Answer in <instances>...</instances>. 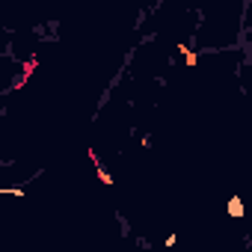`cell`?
<instances>
[{
  "mask_svg": "<svg viewBox=\"0 0 252 252\" xmlns=\"http://www.w3.org/2000/svg\"><path fill=\"white\" fill-rule=\"evenodd\" d=\"M178 54L184 57V65H190V68H193V65L199 63V54H196V51H193V48H190L187 42H178Z\"/></svg>",
  "mask_w": 252,
  "mask_h": 252,
  "instance_id": "2",
  "label": "cell"
},
{
  "mask_svg": "<svg viewBox=\"0 0 252 252\" xmlns=\"http://www.w3.org/2000/svg\"><path fill=\"white\" fill-rule=\"evenodd\" d=\"M36 71H39V57H27V60H21V63H18V74L12 77V89H24V86L33 80Z\"/></svg>",
  "mask_w": 252,
  "mask_h": 252,
  "instance_id": "1",
  "label": "cell"
}]
</instances>
